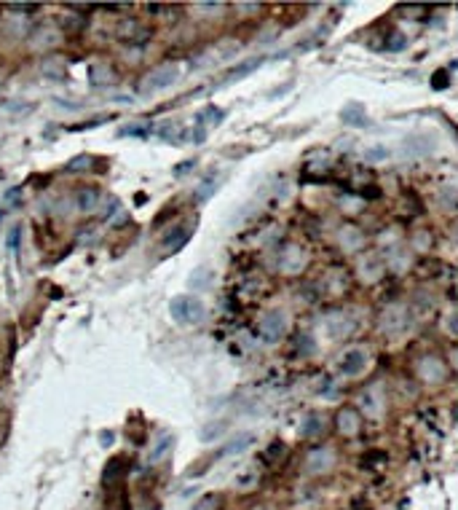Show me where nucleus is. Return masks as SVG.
<instances>
[{"label": "nucleus", "instance_id": "obj_1", "mask_svg": "<svg viewBox=\"0 0 458 510\" xmlns=\"http://www.w3.org/2000/svg\"><path fill=\"white\" fill-rule=\"evenodd\" d=\"M169 315L171 320L183 322V325H196V322L204 320L206 309H204L201 301L193 299V296H177V299L169 301Z\"/></svg>", "mask_w": 458, "mask_h": 510}, {"label": "nucleus", "instance_id": "obj_2", "mask_svg": "<svg viewBox=\"0 0 458 510\" xmlns=\"http://www.w3.org/2000/svg\"><path fill=\"white\" fill-rule=\"evenodd\" d=\"M180 78V68L177 65H158V68H153L145 78H142V84H139V94H155V91H161V89L171 87L174 81Z\"/></svg>", "mask_w": 458, "mask_h": 510}, {"label": "nucleus", "instance_id": "obj_3", "mask_svg": "<svg viewBox=\"0 0 458 510\" xmlns=\"http://www.w3.org/2000/svg\"><path fill=\"white\" fill-rule=\"evenodd\" d=\"M287 331V317L282 312H268V315L260 320V336L266 341H279Z\"/></svg>", "mask_w": 458, "mask_h": 510}, {"label": "nucleus", "instance_id": "obj_4", "mask_svg": "<svg viewBox=\"0 0 458 510\" xmlns=\"http://www.w3.org/2000/svg\"><path fill=\"white\" fill-rule=\"evenodd\" d=\"M129 473V459L126 457H113L107 462V467H105V473H102V483L105 486H113V483H119L123 481V475Z\"/></svg>", "mask_w": 458, "mask_h": 510}, {"label": "nucleus", "instance_id": "obj_5", "mask_svg": "<svg viewBox=\"0 0 458 510\" xmlns=\"http://www.w3.org/2000/svg\"><path fill=\"white\" fill-rule=\"evenodd\" d=\"M193 237V226H177V229H171L167 237H164V250H169V253H177L180 247L188 245V239Z\"/></svg>", "mask_w": 458, "mask_h": 510}, {"label": "nucleus", "instance_id": "obj_6", "mask_svg": "<svg viewBox=\"0 0 458 510\" xmlns=\"http://www.w3.org/2000/svg\"><path fill=\"white\" fill-rule=\"evenodd\" d=\"M365 363H367V357H365L362 350H349V352L340 357V370L346 376H356V373H362Z\"/></svg>", "mask_w": 458, "mask_h": 510}, {"label": "nucleus", "instance_id": "obj_7", "mask_svg": "<svg viewBox=\"0 0 458 510\" xmlns=\"http://www.w3.org/2000/svg\"><path fill=\"white\" fill-rule=\"evenodd\" d=\"M434 137L432 135H418V137H407L405 142V151L407 153H413V156H426V153H432L434 151Z\"/></svg>", "mask_w": 458, "mask_h": 510}, {"label": "nucleus", "instance_id": "obj_8", "mask_svg": "<svg viewBox=\"0 0 458 510\" xmlns=\"http://www.w3.org/2000/svg\"><path fill=\"white\" fill-rule=\"evenodd\" d=\"M254 435L252 433H241V435H236L234 440H228L225 446L220 449V457H231V454H241V451H247L250 446H252Z\"/></svg>", "mask_w": 458, "mask_h": 510}, {"label": "nucleus", "instance_id": "obj_9", "mask_svg": "<svg viewBox=\"0 0 458 510\" xmlns=\"http://www.w3.org/2000/svg\"><path fill=\"white\" fill-rule=\"evenodd\" d=\"M330 465H333V451L327 449H316L308 454V473H322Z\"/></svg>", "mask_w": 458, "mask_h": 510}, {"label": "nucleus", "instance_id": "obj_10", "mask_svg": "<svg viewBox=\"0 0 458 510\" xmlns=\"http://www.w3.org/2000/svg\"><path fill=\"white\" fill-rule=\"evenodd\" d=\"M97 202H100V191L97 188H81L78 194H75V207L84 212H91L97 207Z\"/></svg>", "mask_w": 458, "mask_h": 510}, {"label": "nucleus", "instance_id": "obj_11", "mask_svg": "<svg viewBox=\"0 0 458 510\" xmlns=\"http://www.w3.org/2000/svg\"><path fill=\"white\" fill-rule=\"evenodd\" d=\"M263 65V57H252V59H244L241 65H236L234 70L228 73V81H238V78H244V75H250L252 70H257Z\"/></svg>", "mask_w": 458, "mask_h": 510}, {"label": "nucleus", "instance_id": "obj_12", "mask_svg": "<svg viewBox=\"0 0 458 510\" xmlns=\"http://www.w3.org/2000/svg\"><path fill=\"white\" fill-rule=\"evenodd\" d=\"M171 446H174V435H169V433H164L161 438L153 443V449H151V454H148V462H158V459L164 457L167 451H169Z\"/></svg>", "mask_w": 458, "mask_h": 510}, {"label": "nucleus", "instance_id": "obj_13", "mask_svg": "<svg viewBox=\"0 0 458 510\" xmlns=\"http://www.w3.org/2000/svg\"><path fill=\"white\" fill-rule=\"evenodd\" d=\"M343 121L346 123H356V126H365L367 119H365V107L359 103H351V105L343 107Z\"/></svg>", "mask_w": 458, "mask_h": 510}, {"label": "nucleus", "instance_id": "obj_14", "mask_svg": "<svg viewBox=\"0 0 458 510\" xmlns=\"http://www.w3.org/2000/svg\"><path fill=\"white\" fill-rule=\"evenodd\" d=\"M356 427H359L356 414L351 411V408H343V411L338 414V430L340 433H346V435H351V433H356Z\"/></svg>", "mask_w": 458, "mask_h": 510}, {"label": "nucleus", "instance_id": "obj_15", "mask_svg": "<svg viewBox=\"0 0 458 510\" xmlns=\"http://www.w3.org/2000/svg\"><path fill=\"white\" fill-rule=\"evenodd\" d=\"M228 430V422H209L204 424L201 430V443H212V440H217Z\"/></svg>", "mask_w": 458, "mask_h": 510}, {"label": "nucleus", "instance_id": "obj_16", "mask_svg": "<svg viewBox=\"0 0 458 510\" xmlns=\"http://www.w3.org/2000/svg\"><path fill=\"white\" fill-rule=\"evenodd\" d=\"M222 119H225V113H222L220 107H204L201 113H199V116H196V121H199V126H201V123H215V126H217V123L222 121Z\"/></svg>", "mask_w": 458, "mask_h": 510}, {"label": "nucleus", "instance_id": "obj_17", "mask_svg": "<svg viewBox=\"0 0 458 510\" xmlns=\"http://www.w3.org/2000/svg\"><path fill=\"white\" fill-rule=\"evenodd\" d=\"M158 137H161V140H167V142H177V140H183V132H180V126H177V123L167 121L161 129H158Z\"/></svg>", "mask_w": 458, "mask_h": 510}, {"label": "nucleus", "instance_id": "obj_18", "mask_svg": "<svg viewBox=\"0 0 458 510\" xmlns=\"http://www.w3.org/2000/svg\"><path fill=\"white\" fill-rule=\"evenodd\" d=\"M91 161H94L91 156H75L65 164V170H68V172H84V170L91 167Z\"/></svg>", "mask_w": 458, "mask_h": 510}, {"label": "nucleus", "instance_id": "obj_19", "mask_svg": "<svg viewBox=\"0 0 458 510\" xmlns=\"http://www.w3.org/2000/svg\"><path fill=\"white\" fill-rule=\"evenodd\" d=\"M137 30H139V33H145V30L139 27V22H137V19H129V22H121V27H119L121 38H129V40H132V38H137V36H135Z\"/></svg>", "mask_w": 458, "mask_h": 510}, {"label": "nucleus", "instance_id": "obj_20", "mask_svg": "<svg viewBox=\"0 0 458 510\" xmlns=\"http://www.w3.org/2000/svg\"><path fill=\"white\" fill-rule=\"evenodd\" d=\"M215 191H217V186H215V183H212V180H204L201 186H199V188H196V199H199V202H204V199H209V196L215 194Z\"/></svg>", "mask_w": 458, "mask_h": 510}, {"label": "nucleus", "instance_id": "obj_21", "mask_svg": "<svg viewBox=\"0 0 458 510\" xmlns=\"http://www.w3.org/2000/svg\"><path fill=\"white\" fill-rule=\"evenodd\" d=\"M183 137H185V140H190L193 145H201V142L206 140V129L196 123V129H190V132H188V135H183Z\"/></svg>", "mask_w": 458, "mask_h": 510}, {"label": "nucleus", "instance_id": "obj_22", "mask_svg": "<svg viewBox=\"0 0 458 510\" xmlns=\"http://www.w3.org/2000/svg\"><path fill=\"white\" fill-rule=\"evenodd\" d=\"M440 199L448 204V207H458V191L456 188H450V186H448V188H442Z\"/></svg>", "mask_w": 458, "mask_h": 510}, {"label": "nucleus", "instance_id": "obj_23", "mask_svg": "<svg viewBox=\"0 0 458 510\" xmlns=\"http://www.w3.org/2000/svg\"><path fill=\"white\" fill-rule=\"evenodd\" d=\"M322 430V424H319V417H311V419H305V424H303V435H316Z\"/></svg>", "mask_w": 458, "mask_h": 510}, {"label": "nucleus", "instance_id": "obj_24", "mask_svg": "<svg viewBox=\"0 0 458 510\" xmlns=\"http://www.w3.org/2000/svg\"><path fill=\"white\" fill-rule=\"evenodd\" d=\"M206 282H209V271H206V269H199V271L190 277V287L196 290V287H201V285H206Z\"/></svg>", "mask_w": 458, "mask_h": 510}, {"label": "nucleus", "instance_id": "obj_25", "mask_svg": "<svg viewBox=\"0 0 458 510\" xmlns=\"http://www.w3.org/2000/svg\"><path fill=\"white\" fill-rule=\"evenodd\" d=\"M19 237H22V226H14V229L8 231V250H11V253H17L19 250Z\"/></svg>", "mask_w": 458, "mask_h": 510}, {"label": "nucleus", "instance_id": "obj_26", "mask_svg": "<svg viewBox=\"0 0 458 510\" xmlns=\"http://www.w3.org/2000/svg\"><path fill=\"white\" fill-rule=\"evenodd\" d=\"M448 84H450V81H448V70H437L432 75V87L434 89H445Z\"/></svg>", "mask_w": 458, "mask_h": 510}, {"label": "nucleus", "instance_id": "obj_27", "mask_svg": "<svg viewBox=\"0 0 458 510\" xmlns=\"http://www.w3.org/2000/svg\"><path fill=\"white\" fill-rule=\"evenodd\" d=\"M113 440H116V433L113 430H100V446H113Z\"/></svg>", "mask_w": 458, "mask_h": 510}, {"label": "nucleus", "instance_id": "obj_28", "mask_svg": "<svg viewBox=\"0 0 458 510\" xmlns=\"http://www.w3.org/2000/svg\"><path fill=\"white\" fill-rule=\"evenodd\" d=\"M121 135H135V137H145V129H139V126H126V129H121Z\"/></svg>", "mask_w": 458, "mask_h": 510}, {"label": "nucleus", "instance_id": "obj_29", "mask_svg": "<svg viewBox=\"0 0 458 510\" xmlns=\"http://www.w3.org/2000/svg\"><path fill=\"white\" fill-rule=\"evenodd\" d=\"M386 153H389L386 148H370V151H367V158L373 161V158H383V156H386Z\"/></svg>", "mask_w": 458, "mask_h": 510}, {"label": "nucleus", "instance_id": "obj_30", "mask_svg": "<svg viewBox=\"0 0 458 510\" xmlns=\"http://www.w3.org/2000/svg\"><path fill=\"white\" fill-rule=\"evenodd\" d=\"M282 451H284V446H282V443H273L271 449H268V457H279Z\"/></svg>", "mask_w": 458, "mask_h": 510}, {"label": "nucleus", "instance_id": "obj_31", "mask_svg": "<svg viewBox=\"0 0 458 510\" xmlns=\"http://www.w3.org/2000/svg\"><path fill=\"white\" fill-rule=\"evenodd\" d=\"M11 8H14V11H35V8H38V6H27V3H24V6H11Z\"/></svg>", "mask_w": 458, "mask_h": 510}, {"label": "nucleus", "instance_id": "obj_32", "mask_svg": "<svg viewBox=\"0 0 458 510\" xmlns=\"http://www.w3.org/2000/svg\"><path fill=\"white\" fill-rule=\"evenodd\" d=\"M193 167V161H183V167H177V175H183V172H188Z\"/></svg>", "mask_w": 458, "mask_h": 510}, {"label": "nucleus", "instance_id": "obj_33", "mask_svg": "<svg viewBox=\"0 0 458 510\" xmlns=\"http://www.w3.org/2000/svg\"><path fill=\"white\" fill-rule=\"evenodd\" d=\"M456 237H458V226H456Z\"/></svg>", "mask_w": 458, "mask_h": 510}]
</instances>
